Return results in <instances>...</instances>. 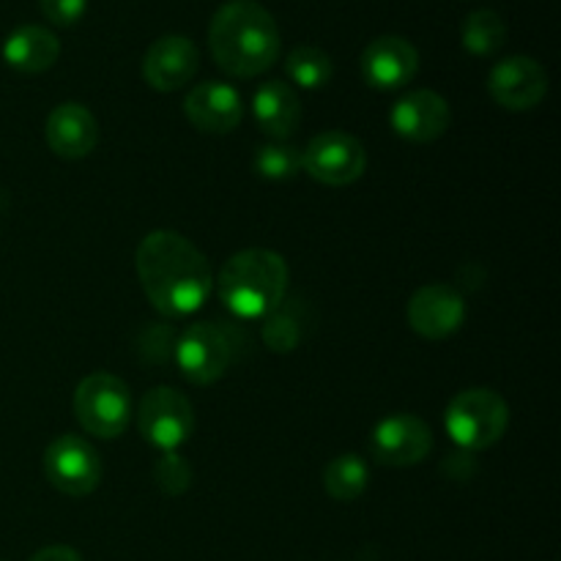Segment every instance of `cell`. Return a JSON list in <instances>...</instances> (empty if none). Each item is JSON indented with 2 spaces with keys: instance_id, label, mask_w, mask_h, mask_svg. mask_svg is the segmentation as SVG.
Segmentation results:
<instances>
[{
  "instance_id": "obj_1",
  "label": "cell",
  "mask_w": 561,
  "mask_h": 561,
  "mask_svg": "<svg viewBox=\"0 0 561 561\" xmlns=\"http://www.w3.org/2000/svg\"><path fill=\"white\" fill-rule=\"evenodd\" d=\"M137 277L148 301L162 316L181 318L201 310L214 288L206 255L175 230H153L137 247Z\"/></svg>"
},
{
  "instance_id": "obj_2",
  "label": "cell",
  "mask_w": 561,
  "mask_h": 561,
  "mask_svg": "<svg viewBox=\"0 0 561 561\" xmlns=\"http://www.w3.org/2000/svg\"><path fill=\"white\" fill-rule=\"evenodd\" d=\"M208 49L228 75L250 80L277 64V20L257 0H228L208 22Z\"/></svg>"
},
{
  "instance_id": "obj_3",
  "label": "cell",
  "mask_w": 561,
  "mask_h": 561,
  "mask_svg": "<svg viewBox=\"0 0 561 561\" xmlns=\"http://www.w3.org/2000/svg\"><path fill=\"white\" fill-rule=\"evenodd\" d=\"M217 290L222 305L233 316L247 318H266L288 290V263L279 252L252 250L236 252L228 257L217 277Z\"/></svg>"
},
{
  "instance_id": "obj_4",
  "label": "cell",
  "mask_w": 561,
  "mask_h": 561,
  "mask_svg": "<svg viewBox=\"0 0 561 561\" xmlns=\"http://www.w3.org/2000/svg\"><path fill=\"white\" fill-rule=\"evenodd\" d=\"M449 438L469 453L493 447L510 427V409L499 392L488 387L463 389L455 394L444 414Z\"/></svg>"
},
{
  "instance_id": "obj_5",
  "label": "cell",
  "mask_w": 561,
  "mask_h": 561,
  "mask_svg": "<svg viewBox=\"0 0 561 561\" xmlns=\"http://www.w3.org/2000/svg\"><path fill=\"white\" fill-rule=\"evenodd\" d=\"M175 362L181 376L197 387L219 381L236 362V334L217 321L192 323L175 340Z\"/></svg>"
},
{
  "instance_id": "obj_6",
  "label": "cell",
  "mask_w": 561,
  "mask_h": 561,
  "mask_svg": "<svg viewBox=\"0 0 561 561\" xmlns=\"http://www.w3.org/2000/svg\"><path fill=\"white\" fill-rule=\"evenodd\" d=\"M129 387L113 373H91L77 383L75 416L91 436L118 438L129 425Z\"/></svg>"
},
{
  "instance_id": "obj_7",
  "label": "cell",
  "mask_w": 561,
  "mask_h": 561,
  "mask_svg": "<svg viewBox=\"0 0 561 561\" xmlns=\"http://www.w3.org/2000/svg\"><path fill=\"white\" fill-rule=\"evenodd\" d=\"M137 427L148 444L175 453L195 431V409L179 389L153 387L137 411Z\"/></svg>"
},
{
  "instance_id": "obj_8",
  "label": "cell",
  "mask_w": 561,
  "mask_h": 561,
  "mask_svg": "<svg viewBox=\"0 0 561 561\" xmlns=\"http://www.w3.org/2000/svg\"><path fill=\"white\" fill-rule=\"evenodd\" d=\"M367 151L348 131H321L301 148V170L327 186H348L365 175Z\"/></svg>"
},
{
  "instance_id": "obj_9",
  "label": "cell",
  "mask_w": 561,
  "mask_h": 561,
  "mask_svg": "<svg viewBox=\"0 0 561 561\" xmlns=\"http://www.w3.org/2000/svg\"><path fill=\"white\" fill-rule=\"evenodd\" d=\"M44 474L55 491L66 496H88L102 482V458L85 438L66 433L44 453Z\"/></svg>"
},
{
  "instance_id": "obj_10",
  "label": "cell",
  "mask_w": 561,
  "mask_h": 561,
  "mask_svg": "<svg viewBox=\"0 0 561 561\" xmlns=\"http://www.w3.org/2000/svg\"><path fill=\"white\" fill-rule=\"evenodd\" d=\"M488 91L499 107L510 113H526L548 96V75L540 60L529 55H513L493 66L488 75Z\"/></svg>"
},
{
  "instance_id": "obj_11",
  "label": "cell",
  "mask_w": 561,
  "mask_h": 561,
  "mask_svg": "<svg viewBox=\"0 0 561 561\" xmlns=\"http://www.w3.org/2000/svg\"><path fill=\"white\" fill-rule=\"evenodd\" d=\"M433 433L420 416L392 414L378 422L370 433V455L376 463L405 469L416 466L431 455Z\"/></svg>"
},
{
  "instance_id": "obj_12",
  "label": "cell",
  "mask_w": 561,
  "mask_h": 561,
  "mask_svg": "<svg viewBox=\"0 0 561 561\" xmlns=\"http://www.w3.org/2000/svg\"><path fill=\"white\" fill-rule=\"evenodd\" d=\"M405 316L420 337L447 340L466 323V301L453 285L431 283L411 296Z\"/></svg>"
},
{
  "instance_id": "obj_13",
  "label": "cell",
  "mask_w": 561,
  "mask_h": 561,
  "mask_svg": "<svg viewBox=\"0 0 561 561\" xmlns=\"http://www.w3.org/2000/svg\"><path fill=\"white\" fill-rule=\"evenodd\" d=\"M362 77L376 91H398L420 71V53L409 38L378 36L362 53Z\"/></svg>"
},
{
  "instance_id": "obj_14",
  "label": "cell",
  "mask_w": 561,
  "mask_h": 561,
  "mask_svg": "<svg viewBox=\"0 0 561 561\" xmlns=\"http://www.w3.org/2000/svg\"><path fill=\"white\" fill-rule=\"evenodd\" d=\"M201 66V53L195 42L186 36H162L146 49L142 55V77L153 91H179L190 85L192 77L197 75Z\"/></svg>"
},
{
  "instance_id": "obj_15",
  "label": "cell",
  "mask_w": 561,
  "mask_h": 561,
  "mask_svg": "<svg viewBox=\"0 0 561 561\" xmlns=\"http://www.w3.org/2000/svg\"><path fill=\"white\" fill-rule=\"evenodd\" d=\"M389 121L403 140L433 142L449 129L453 110L442 93L420 88V91H411L403 99H398V104L389 113Z\"/></svg>"
},
{
  "instance_id": "obj_16",
  "label": "cell",
  "mask_w": 561,
  "mask_h": 561,
  "mask_svg": "<svg viewBox=\"0 0 561 561\" xmlns=\"http://www.w3.org/2000/svg\"><path fill=\"white\" fill-rule=\"evenodd\" d=\"M184 113L195 129L208 131V135H228L244 118V104L233 85L222 80H208L186 93Z\"/></svg>"
},
{
  "instance_id": "obj_17",
  "label": "cell",
  "mask_w": 561,
  "mask_h": 561,
  "mask_svg": "<svg viewBox=\"0 0 561 561\" xmlns=\"http://www.w3.org/2000/svg\"><path fill=\"white\" fill-rule=\"evenodd\" d=\"M47 146L60 159H82L96 148L99 124L85 104L64 102L47 118Z\"/></svg>"
},
{
  "instance_id": "obj_18",
  "label": "cell",
  "mask_w": 561,
  "mask_h": 561,
  "mask_svg": "<svg viewBox=\"0 0 561 561\" xmlns=\"http://www.w3.org/2000/svg\"><path fill=\"white\" fill-rule=\"evenodd\" d=\"M252 118L261 126L263 135L285 142L301 124L299 93L288 82L268 80L252 96Z\"/></svg>"
},
{
  "instance_id": "obj_19",
  "label": "cell",
  "mask_w": 561,
  "mask_h": 561,
  "mask_svg": "<svg viewBox=\"0 0 561 561\" xmlns=\"http://www.w3.org/2000/svg\"><path fill=\"white\" fill-rule=\"evenodd\" d=\"M3 58L11 69L22 75H42L53 69L60 58V42L53 31L42 25H22L9 33L3 44Z\"/></svg>"
},
{
  "instance_id": "obj_20",
  "label": "cell",
  "mask_w": 561,
  "mask_h": 561,
  "mask_svg": "<svg viewBox=\"0 0 561 561\" xmlns=\"http://www.w3.org/2000/svg\"><path fill=\"white\" fill-rule=\"evenodd\" d=\"M310 307L301 299H283L266 318H263L261 337L274 354H290L301 345L310 332Z\"/></svg>"
},
{
  "instance_id": "obj_21",
  "label": "cell",
  "mask_w": 561,
  "mask_h": 561,
  "mask_svg": "<svg viewBox=\"0 0 561 561\" xmlns=\"http://www.w3.org/2000/svg\"><path fill=\"white\" fill-rule=\"evenodd\" d=\"M463 47L469 55L477 58H491L499 49L507 44V22L502 20V14H496L493 9H480L471 11L463 22Z\"/></svg>"
},
{
  "instance_id": "obj_22",
  "label": "cell",
  "mask_w": 561,
  "mask_h": 561,
  "mask_svg": "<svg viewBox=\"0 0 561 561\" xmlns=\"http://www.w3.org/2000/svg\"><path fill=\"white\" fill-rule=\"evenodd\" d=\"M367 482H370V469L356 453L337 455L323 471V488L334 502H354L367 491Z\"/></svg>"
},
{
  "instance_id": "obj_23",
  "label": "cell",
  "mask_w": 561,
  "mask_h": 561,
  "mask_svg": "<svg viewBox=\"0 0 561 561\" xmlns=\"http://www.w3.org/2000/svg\"><path fill=\"white\" fill-rule=\"evenodd\" d=\"M285 71L299 88L318 91V88L329 85L334 75V64L323 49L305 44V47L290 49V55L285 58Z\"/></svg>"
},
{
  "instance_id": "obj_24",
  "label": "cell",
  "mask_w": 561,
  "mask_h": 561,
  "mask_svg": "<svg viewBox=\"0 0 561 561\" xmlns=\"http://www.w3.org/2000/svg\"><path fill=\"white\" fill-rule=\"evenodd\" d=\"M252 170L266 181H290L301 170V151L288 142H266L252 157Z\"/></svg>"
},
{
  "instance_id": "obj_25",
  "label": "cell",
  "mask_w": 561,
  "mask_h": 561,
  "mask_svg": "<svg viewBox=\"0 0 561 561\" xmlns=\"http://www.w3.org/2000/svg\"><path fill=\"white\" fill-rule=\"evenodd\" d=\"M153 480H157L162 493H168V496H181V493L190 491L192 485V466L186 463L179 453H164L162 458H159L157 469H153Z\"/></svg>"
},
{
  "instance_id": "obj_26",
  "label": "cell",
  "mask_w": 561,
  "mask_h": 561,
  "mask_svg": "<svg viewBox=\"0 0 561 561\" xmlns=\"http://www.w3.org/2000/svg\"><path fill=\"white\" fill-rule=\"evenodd\" d=\"M42 5V14L47 16L53 25L58 27H71L75 22L82 20L88 9V0H38Z\"/></svg>"
},
{
  "instance_id": "obj_27",
  "label": "cell",
  "mask_w": 561,
  "mask_h": 561,
  "mask_svg": "<svg viewBox=\"0 0 561 561\" xmlns=\"http://www.w3.org/2000/svg\"><path fill=\"white\" fill-rule=\"evenodd\" d=\"M27 561H82V557L69 546H47L33 553Z\"/></svg>"
}]
</instances>
